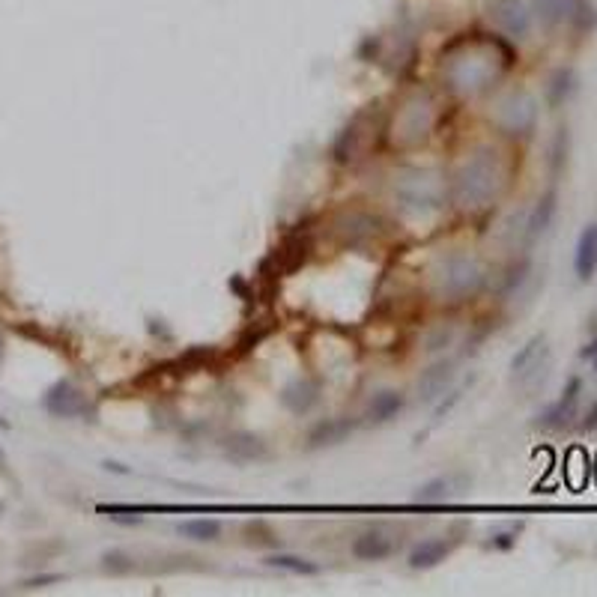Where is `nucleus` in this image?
Instances as JSON below:
<instances>
[{"label":"nucleus","instance_id":"cd10ccee","mask_svg":"<svg viewBox=\"0 0 597 597\" xmlns=\"http://www.w3.org/2000/svg\"><path fill=\"white\" fill-rule=\"evenodd\" d=\"M472 382H475V376H469V380H463L457 389H448V395H445L443 400H439V404H436V410H433V415H430V428H436V424H443V421L448 419V415H452L454 406L463 400V391L469 389ZM430 428H428V430H430Z\"/></svg>","mask_w":597,"mask_h":597},{"label":"nucleus","instance_id":"f704fd0d","mask_svg":"<svg viewBox=\"0 0 597 597\" xmlns=\"http://www.w3.org/2000/svg\"><path fill=\"white\" fill-rule=\"evenodd\" d=\"M108 517L114 522H120V526H137V522H144V514L137 511H126V508H111Z\"/></svg>","mask_w":597,"mask_h":597},{"label":"nucleus","instance_id":"423d86ee","mask_svg":"<svg viewBox=\"0 0 597 597\" xmlns=\"http://www.w3.org/2000/svg\"><path fill=\"white\" fill-rule=\"evenodd\" d=\"M490 117H493L496 129L502 135L529 137L531 132H535V126H538V102H535V96H531L529 90H522V87L508 90V93H505L502 99L496 102V108H493Z\"/></svg>","mask_w":597,"mask_h":597},{"label":"nucleus","instance_id":"20e7f679","mask_svg":"<svg viewBox=\"0 0 597 597\" xmlns=\"http://www.w3.org/2000/svg\"><path fill=\"white\" fill-rule=\"evenodd\" d=\"M487 287V269L469 251H448L430 269V293L445 305L472 302Z\"/></svg>","mask_w":597,"mask_h":597},{"label":"nucleus","instance_id":"6ab92c4d","mask_svg":"<svg viewBox=\"0 0 597 597\" xmlns=\"http://www.w3.org/2000/svg\"><path fill=\"white\" fill-rule=\"evenodd\" d=\"M404 406H406L404 391H397V389H380V391H373L371 400H367L365 421L367 424H389L391 419H397V415L404 412Z\"/></svg>","mask_w":597,"mask_h":597},{"label":"nucleus","instance_id":"a19ab883","mask_svg":"<svg viewBox=\"0 0 597 597\" xmlns=\"http://www.w3.org/2000/svg\"><path fill=\"white\" fill-rule=\"evenodd\" d=\"M0 358H4V341H0Z\"/></svg>","mask_w":597,"mask_h":597},{"label":"nucleus","instance_id":"b1692460","mask_svg":"<svg viewBox=\"0 0 597 597\" xmlns=\"http://www.w3.org/2000/svg\"><path fill=\"white\" fill-rule=\"evenodd\" d=\"M269 568H278L284 574H296V577H317L320 574V564L305 559V555H293V553H269L263 559Z\"/></svg>","mask_w":597,"mask_h":597},{"label":"nucleus","instance_id":"1a4fd4ad","mask_svg":"<svg viewBox=\"0 0 597 597\" xmlns=\"http://www.w3.org/2000/svg\"><path fill=\"white\" fill-rule=\"evenodd\" d=\"M550 365V347H546V334H535L517 350V356L511 358V380L517 386H535L541 382Z\"/></svg>","mask_w":597,"mask_h":597},{"label":"nucleus","instance_id":"e433bc0d","mask_svg":"<svg viewBox=\"0 0 597 597\" xmlns=\"http://www.w3.org/2000/svg\"><path fill=\"white\" fill-rule=\"evenodd\" d=\"M583 358H585V362H592V367L597 371V338H592L583 347Z\"/></svg>","mask_w":597,"mask_h":597},{"label":"nucleus","instance_id":"39448f33","mask_svg":"<svg viewBox=\"0 0 597 597\" xmlns=\"http://www.w3.org/2000/svg\"><path fill=\"white\" fill-rule=\"evenodd\" d=\"M436 102L428 90H412L404 102L397 105L395 117L386 122V132L391 135L400 150H412V146H421L436 129Z\"/></svg>","mask_w":597,"mask_h":597},{"label":"nucleus","instance_id":"412c9836","mask_svg":"<svg viewBox=\"0 0 597 597\" xmlns=\"http://www.w3.org/2000/svg\"><path fill=\"white\" fill-rule=\"evenodd\" d=\"M597 272V222L585 224L574 248V275L579 281H592Z\"/></svg>","mask_w":597,"mask_h":597},{"label":"nucleus","instance_id":"72a5a7b5","mask_svg":"<svg viewBox=\"0 0 597 597\" xmlns=\"http://www.w3.org/2000/svg\"><path fill=\"white\" fill-rule=\"evenodd\" d=\"M522 526H511L508 531H496V535H490L487 541V550H499V553H508L517 546V535H520Z\"/></svg>","mask_w":597,"mask_h":597},{"label":"nucleus","instance_id":"c85d7f7f","mask_svg":"<svg viewBox=\"0 0 597 597\" xmlns=\"http://www.w3.org/2000/svg\"><path fill=\"white\" fill-rule=\"evenodd\" d=\"M272 320H263V323H255V326H248L242 334H240V341H236V356H248L251 350L257 347V343H263L269 334H272Z\"/></svg>","mask_w":597,"mask_h":597},{"label":"nucleus","instance_id":"bb28decb","mask_svg":"<svg viewBox=\"0 0 597 597\" xmlns=\"http://www.w3.org/2000/svg\"><path fill=\"white\" fill-rule=\"evenodd\" d=\"M529 272H531V260L529 257L514 260V263L505 269V275H502V284H499V296H511V293H517L522 284H526Z\"/></svg>","mask_w":597,"mask_h":597},{"label":"nucleus","instance_id":"a211bd4d","mask_svg":"<svg viewBox=\"0 0 597 597\" xmlns=\"http://www.w3.org/2000/svg\"><path fill=\"white\" fill-rule=\"evenodd\" d=\"M395 550H397V541L391 535H386L382 529L362 531V535L350 544V553H353V559L358 562H382L389 559V555H395Z\"/></svg>","mask_w":597,"mask_h":597},{"label":"nucleus","instance_id":"f3484780","mask_svg":"<svg viewBox=\"0 0 597 597\" xmlns=\"http://www.w3.org/2000/svg\"><path fill=\"white\" fill-rule=\"evenodd\" d=\"M222 454L231 463H260L269 457V448L257 433L251 430H233L222 439Z\"/></svg>","mask_w":597,"mask_h":597},{"label":"nucleus","instance_id":"a878e982","mask_svg":"<svg viewBox=\"0 0 597 597\" xmlns=\"http://www.w3.org/2000/svg\"><path fill=\"white\" fill-rule=\"evenodd\" d=\"M577 0H535V15L541 19L544 27H559V24L570 21Z\"/></svg>","mask_w":597,"mask_h":597},{"label":"nucleus","instance_id":"0eeeda50","mask_svg":"<svg viewBox=\"0 0 597 597\" xmlns=\"http://www.w3.org/2000/svg\"><path fill=\"white\" fill-rule=\"evenodd\" d=\"M376 108H380V105H365V108L338 132V137H334V144H332V161L334 165H356V161L371 150L373 135H376L373 122H376V117H380V111Z\"/></svg>","mask_w":597,"mask_h":597},{"label":"nucleus","instance_id":"aec40b11","mask_svg":"<svg viewBox=\"0 0 597 597\" xmlns=\"http://www.w3.org/2000/svg\"><path fill=\"white\" fill-rule=\"evenodd\" d=\"M454 546L457 541H448V538H424L410 550L406 562H410L412 570H430L436 564H443L454 553Z\"/></svg>","mask_w":597,"mask_h":597},{"label":"nucleus","instance_id":"4be33fe9","mask_svg":"<svg viewBox=\"0 0 597 597\" xmlns=\"http://www.w3.org/2000/svg\"><path fill=\"white\" fill-rule=\"evenodd\" d=\"M555 212H559V194H555V188L541 194V200L535 203V209L529 212V222H526V240L535 242L541 240V236L550 231L553 222H555Z\"/></svg>","mask_w":597,"mask_h":597},{"label":"nucleus","instance_id":"4c0bfd02","mask_svg":"<svg viewBox=\"0 0 597 597\" xmlns=\"http://www.w3.org/2000/svg\"><path fill=\"white\" fill-rule=\"evenodd\" d=\"M60 579H63L60 574H51V577H34V579H27V583H24V585H27V588H39V585H48V583H60Z\"/></svg>","mask_w":597,"mask_h":597},{"label":"nucleus","instance_id":"4468645a","mask_svg":"<svg viewBox=\"0 0 597 597\" xmlns=\"http://www.w3.org/2000/svg\"><path fill=\"white\" fill-rule=\"evenodd\" d=\"M469 484L472 478L466 475V472H448V475H436L424 481L412 493V499L419 505H443V502H452L454 496H463L466 490H469Z\"/></svg>","mask_w":597,"mask_h":597},{"label":"nucleus","instance_id":"f8f14e48","mask_svg":"<svg viewBox=\"0 0 597 597\" xmlns=\"http://www.w3.org/2000/svg\"><path fill=\"white\" fill-rule=\"evenodd\" d=\"M358 424L362 421L353 419V415H332V419L317 421L314 428L308 430L305 448L308 452H323V448H334V445L347 443V439L358 430Z\"/></svg>","mask_w":597,"mask_h":597},{"label":"nucleus","instance_id":"dca6fc26","mask_svg":"<svg viewBox=\"0 0 597 597\" xmlns=\"http://www.w3.org/2000/svg\"><path fill=\"white\" fill-rule=\"evenodd\" d=\"M323 397V382L314 380V376H296L287 386L281 389V406L293 415H308L320 404Z\"/></svg>","mask_w":597,"mask_h":597},{"label":"nucleus","instance_id":"2eb2a0df","mask_svg":"<svg viewBox=\"0 0 597 597\" xmlns=\"http://www.w3.org/2000/svg\"><path fill=\"white\" fill-rule=\"evenodd\" d=\"M490 19L499 24V30L508 39H526L531 30V12L522 0H493Z\"/></svg>","mask_w":597,"mask_h":597},{"label":"nucleus","instance_id":"473e14b6","mask_svg":"<svg viewBox=\"0 0 597 597\" xmlns=\"http://www.w3.org/2000/svg\"><path fill=\"white\" fill-rule=\"evenodd\" d=\"M454 343V329L452 326H436L428 338H424V350L428 353H443V350H448Z\"/></svg>","mask_w":597,"mask_h":597},{"label":"nucleus","instance_id":"f257e3e1","mask_svg":"<svg viewBox=\"0 0 597 597\" xmlns=\"http://www.w3.org/2000/svg\"><path fill=\"white\" fill-rule=\"evenodd\" d=\"M514 60H517V54L505 36L469 34L443 48L439 75H443L448 93L472 99V96L490 93L496 81L514 67Z\"/></svg>","mask_w":597,"mask_h":597},{"label":"nucleus","instance_id":"2f4dec72","mask_svg":"<svg viewBox=\"0 0 597 597\" xmlns=\"http://www.w3.org/2000/svg\"><path fill=\"white\" fill-rule=\"evenodd\" d=\"M568 150H570V135H568V129H559L555 132V137H553V144H550V170L553 174H559V170L564 168V161H568Z\"/></svg>","mask_w":597,"mask_h":597},{"label":"nucleus","instance_id":"58836bf2","mask_svg":"<svg viewBox=\"0 0 597 597\" xmlns=\"http://www.w3.org/2000/svg\"><path fill=\"white\" fill-rule=\"evenodd\" d=\"M594 428H597V404L585 412V421L579 424V430H585V433H588V430H594Z\"/></svg>","mask_w":597,"mask_h":597},{"label":"nucleus","instance_id":"c756f323","mask_svg":"<svg viewBox=\"0 0 597 597\" xmlns=\"http://www.w3.org/2000/svg\"><path fill=\"white\" fill-rule=\"evenodd\" d=\"M570 24H574L579 34H592V30L597 27V10H594L592 0H577L574 15H570Z\"/></svg>","mask_w":597,"mask_h":597},{"label":"nucleus","instance_id":"6e6552de","mask_svg":"<svg viewBox=\"0 0 597 597\" xmlns=\"http://www.w3.org/2000/svg\"><path fill=\"white\" fill-rule=\"evenodd\" d=\"M334 236L341 240V245L347 248H365L371 242H380L386 236V227H382V218L373 216L367 209H347L334 218Z\"/></svg>","mask_w":597,"mask_h":597},{"label":"nucleus","instance_id":"ddd939ff","mask_svg":"<svg viewBox=\"0 0 597 597\" xmlns=\"http://www.w3.org/2000/svg\"><path fill=\"white\" fill-rule=\"evenodd\" d=\"M457 380V358H439L430 367H424L421 376L415 380V395L421 404H433L454 386Z\"/></svg>","mask_w":597,"mask_h":597},{"label":"nucleus","instance_id":"9d476101","mask_svg":"<svg viewBox=\"0 0 597 597\" xmlns=\"http://www.w3.org/2000/svg\"><path fill=\"white\" fill-rule=\"evenodd\" d=\"M43 410L54 419H81V415L93 412V406L72 380H57L43 395Z\"/></svg>","mask_w":597,"mask_h":597},{"label":"nucleus","instance_id":"7ed1b4c3","mask_svg":"<svg viewBox=\"0 0 597 597\" xmlns=\"http://www.w3.org/2000/svg\"><path fill=\"white\" fill-rule=\"evenodd\" d=\"M391 200L410 218L436 216L452 200V185L439 168H404L391 179Z\"/></svg>","mask_w":597,"mask_h":597},{"label":"nucleus","instance_id":"f03ea898","mask_svg":"<svg viewBox=\"0 0 597 597\" xmlns=\"http://www.w3.org/2000/svg\"><path fill=\"white\" fill-rule=\"evenodd\" d=\"M505 183H508V170L499 150L478 146L460 161L448 185H452V200L460 209H484L502 194Z\"/></svg>","mask_w":597,"mask_h":597},{"label":"nucleus","instance_id":"c9c22d12","mask_svg":"<svg viewBox=\"0 0 597 597\" xmlns=\"http://www.w3.org/2000/svg\"><path fill=\"white\" fill-rule=\"evenodd\" d=\"M231 290H233L242 302H251V296H255V287L248 290V284H245L240 275H233V278H231Z\"/></svg>","mask_w":597,"mask_h":597},{"label":"nucleus","instance_id":"ea45409f","mask_svg":"<svg viewBox=\"0 0 597 597\" xmlns=\"http://www.w3.org/2000/svg\"><path fill=\"white\" fill-rule=\"evenodd\" d=\"M0 428H4V430H10V421H4V419H0Z\"/></svg>","mask_w":597,"mask_h":597},{"label":"nucleus","instance_id":"5701e85b","mask_svg":"<svg viewBox=\"0 0 597 597\" xmlns=\"http://www.w3.org/2000/svg\"><path fill=\"white\" fill-rule=\"evenodd\" d=\"M577 81H579L577 72L570 67L555 69L550 81H546V105H550V108H562V105L577 93Z\"/></svg>","mask_w":597,"mask_h":597},{"label":"nucleus","instance_id":"79ce46f5","mask_svg":"<svg viewBox=\"0 0 597 597\" xmlns=\"http://www.w3.org/2000/svg\"><path fill=\"white\" fill-rule=\"evenodd\" d=\"M0 460H4V452H0Z\"/></svg>","mask_w":597,"mask_h":597},{"label":"nucleus","instance_id":"7c9ffc66","mask_svg":"<svg viewBox=\"0 0 597 597\" xmlns=\"http://www.w3.org/2000/svg\"><path fill=\"white\" fill-rule=\"evenodd\" d=\"M102 568L108 570V574L122 577V574H132L135 570V559L126 550H108V553H102Z\"/></svg>","mask_w":597,"mask_h":597},{"label":"nucleus","instance_id":"9b49d317","mask_svg":"<svg viewBox=\"0 0 597 597\" xmlns=\"http://www.w3.org/2000/svg\"><path fill=\"white\" fill-rule=\"evenodd\" d=\"M579 397H583V376H570V380L564 382L559 400H553V404L538 415L535 424L541 430H564L570 421L577 419Z\"/></svg>","mask_w":597,"mask_h":597},{"label":"nucleus","instance_id":"393cba45","mask_svg":"<svg viewBox=\"0 0 597 597\" xmlns=\"http://www.w3.org/2000/svg\"><path fill=\"white\" fill-rule=\"evenodd\" d=\"M177 531L183 538H188V541L216 544V541H222L224 526L218 520H185V522H177Z\"/></svg>","mask_w":597,"mask_h":597}]
</instances>
